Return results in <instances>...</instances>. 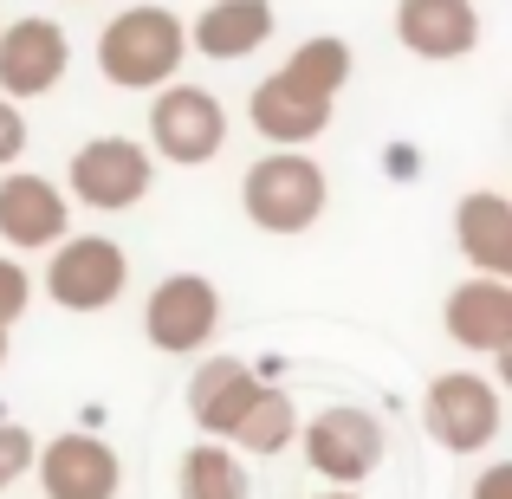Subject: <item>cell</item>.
Segmentation results:
<instances>
[{"label": "cell", "mask_w": 512, "mask_h": 499, "mask_svg": "<svg viewBox=\"0 0 512 499\" xmlns=\"http://www.w3.org/2000/svg\"><path fill=\"white\" fill-rule=\"evenodd\" d=\"M182 46H188V33H182V20H175V13H163V7H130V13H117V20L104 26L98 65H104V78H111V85L150 91V85H163L175 65H182Z\"/></svg>", "instance_id": "6da1fadb"}, {"label": "cell", "mask_w": 512, "mask_h": 499, "mask_svg": "<svg viewBox=\"0 0 512 499\" xmlns=\"http://www.w3.org/2000/svg\"><path fill=\"white\" fill-rule=\"evenodd\" d=\"M240 201H247L253 227H266V234H305L325 214V169L299 150H279L247 169Z\"/></svg>", "instance_id": "7a4b0ae2"}, {"label": "cell", "mask_w": 512, "mask_h": 499, "mask_svg": "<svg viewBox=\"0 0 512 499\" xmlns=\"http://www.w3.org/2000/svg\"><path fill=\"white\" fill-rule=\"evenodd\" d=\"M124 279H130V260H124V247L104 240V234L65 240L59 260L46 266V292L65 312H104V305L124 292Z\"/></svg>", "instance_id": "3957f363"}, {"label": "cell", "mask_w": 512, "mask_h": 499, "mask_svg": "<svg viewBox=\"0 0 512 499\" xmlns=\"http://www.w3.org/2000/svg\"><path fill=\"white\" fill-rule=\"evenodd\" d=\"M305 461L325 480H338V487H357V480H370L376 461H383V422H376L370 409L312 415V428H305Z\"/></svg>", "instance_id": "277c9868"}, {"label": "cell", "mask_w": 512, "mask_h": 499, "mask_svg": "<svg viewBox=\"0 0 512 499\" xmlns=\"http://www.w3.org/2000/svg\"><path fill=\"white\" fill-rule=\"evenodd\" d=\"M428 435L454 454H480L493 435H500V396H493L487 376H435L422 409Z\"/></svg>", "instance_id": "5b68a950"}, {"label": "cell", "mask_w": 512, "mask_h": 499, "mask_svg": "<svg viewBox=\"0 0 512 499\" xmlns=\"http://www.w3.org/2000/svg\"><path fill=\"white\" fill-rule=\"evenodd\" d=\"M221 325V292L208 286L201 273H175L150 292V312H143V331H150L156 350H201Z\"/></svg>", "instance_id": "8992f818"}, {"label": "cell", "mask_w": 512, "mask_h": 499, "mask_svg": "<svg viewBox=\"0 0 512 499\" xmlns=\"http://www.w3.org/2000/svg\"><path fill=\"white\" fill-rule=\"evenodd\" d=\"M150 137L169 163H208L214 150L227 143V117L221 98H208L201 85H169L150 111Z\"/></svg>", "instance_id": "52a82bcc"}, {"label": "cell", "mask_w": 512, "mask_h": 499, "mask_svg": "<svg viewBox=\"0 0 512 499\" xmlns=\"http://www.w3.org/2000/svg\"><path fill=\"white\" fill-rule=\"evenodd\" d=\"M72 65V39L52 20H13L0 33V91L7 98H46Z\"/></svg>", "instance_id": "ba28073f"}, {"label": "cell", "mask_w": 512, "mask_h": 499, "mask_svg": "<svg viewBox=\"0 0 512 499\" xmlns=\"http://www.w3.org/2000/svg\"><path fill=\"white\" fill-rule=\"evenodd\" d=\"M72 195L91 208H130L150 195V150L130 137H98L72 156Z\"/></svg>", "instance_id": "9c48e42d"}, {"label": "cell", "mask_w": 512, "mask_h": 499, "mask_svg": "<svg viewBox=\"0 0 512 499\" xmlns=\"http://www.w3.org/2000/svg\"><path fill=\"white\" fill-rule=\"evenodd\" d=\"M124 467L104 448L98 435H59L46 454H39V487L46 499H111Z\"/></svg>", "instance_id": "30bf717a"}, {"label": "cell", "mask_w": 512, "mask_h": 499, "mask_svg": "<svg viewBox=\"0 0 512 499\" xmlns=\"http://www.w3.org/2000/svg\"><path fill=\"white\" fill-rule=\"evenodd\" d=\"M396 33L422 59H461V52L480 46V13L474 0H402Z\"/></svg>", "instance_id": "8fae6325"}, {"label": "cell", "mask_w": 512, "mask_h": 499, "mask_svg": "<svg viewBox=\"0 0 512 499\" xmlns=\"http://www.w3.org/2000/svg\"><path fill=\"white\" fill-rule=\"evenodd\" d=\"M448 331H454V344H467V350H493V357H506V350H512V286L493 279V273L454 286Z\"/></svg>", "instance_id": "7c38bea8"}, {"label": "cell", "mask_w": 512, "mask_h": 499, "mask_svg": "<svg viewBox=\"0 0 512 499\" xmlns=\"http://www.w3.org/2000/svg\"><path fill=\"white\" fill-rule=\"evenodd\" d=\"M325 124H331V98L292 85L286 72L266 78V85L253 91V130H260V137H273L279 150H299V143H312Z\"/></svg>", "instance_id": "4fadbf2b"}, {"label": "cell", "mask_w": 512, "mask_h": 499, "mask_svg": "<svg viewBox=\"0 0 512 499\" xmlns=\"http://www.w3.org/2000/svg\"><path fill=\"white\" fill-rule=\"evenodd\" d=\"M0 234L13 247H46L65 234V195L46 175H7L0 182Z\"/></svg>", "instance_id": "5bb4252c"}, {"label": "cell", "mask_w": 512, "mask_h": 499, "mask_svg": "<svg viewBox=\"0 0 512 499\" xmlns=\"http://www.w3.org/2000/svg\"><path fill=\"white\" fill-rule=\"evenodd\" d=\"M454 234H461V253L480 273H493V279L512 273V201L506 195H493V188L467 195L454 208Z\"/></svg>", "instance_id": "9a60e30c"}, {"label": "cell", "mask_w": 512, "mask_h": 499, "mask_svg": "<svg viewBox=\"0 0 512 499\" xmlns=\"http://www.w3.org/2000/svg\"><path fill=\"white\" fill-rule=\"evenodd\" d=\"M253 370L247 363H234V357H214V363H201V376L188 383V409H195V422L208 428V435H234V422H240V409L253 402Z\"/></svg>", "instance_id": "2e32d148"}, {"label": "cell", "mask_w": 512, "mask_h": 499, "mask_svg": "<svg viewBox=\"0 0 512 499\" xmlns=\"http://www.w3.org/2000/svg\"><path fill=\"white\" fill-rule=\"evenodd\" d=\"M266 33H273V7L266 0H214L195 20V46L208 59H247L253 46H266Z\"/></svg>", "instance_id": "e0dca14e"}, {"label": "cell", "mask_w": 512, "mask_h": 499, "mask_svg": "<svg viewBox=\"0 0 512 499\" xmlns=\"http://www.w3.org/2000/svg\"><path fill=\"white\" fill-rule=\"evenodd\" d=\"M292 428H299V415H292V396L286 389H253V402L240 409V422H234V435L227 441H240V448H253V454H279L292 441Z\"/></svg>", "instance_id": "ac0fdd59"}, {"label": "cell", "mask_w": 512, "mask_h": 499, "mask_svg": "<svg viewBox=\"0 0 512 499\" xmlns=\"http://www.w3.org/2000/svg\"><path fill=\"white\" fill-rule=\"evenodd\" d=\"M182 499H247V474L227 448H188L182 454Z\"/></svg>", "instance_id": "d6986e66"}, {"label": "cell", "mask_w": 512, "mask_h": 499, "mask_svg": "<svg viewBox=\"0 0 512 499\" xmlns=\"http://www.w3.org/2000/svg\"><path fill=\"white\" fill-rule=\"evenodd\" d=\"M286 78L305 85V91H318V98H338L344 78H350V46L344 39H305V46L286 59Z\"/></svg>", "instance_id": "ffe728a7"}, {"label": "cell", "mask_w": 512, "mask_h": 499, "mask_svg": "<svg viewBox=\"0 0 512 499\" xmlns=\"http://www.w3.org/2000/svg\"><path fill=\"white\" fill-rule=\"evenodd\" d=\"M26 467H33V435L26 428H0V487H13Z\"/></svg>", "instance_id": "44dd1931"}, {"label": "cell", "mask_w": 512, "mask_h": 499, "mask_svg": "<svg viewBox=\"0 0 512 499\" xmlns=\"http://www.w3.org/2000/svg\"><path fill=\"white\" fill-rule=\"evenodd\" d=\"M26 299H33V286H26V273L13 260H0V325H13V318L26 312Z\"/></svg>", "instance_id": "7402d4cb"}, {"label": "cell", "mask_w": 512, "mask_h": 499, "mask_svg": "<svg viewBox=\"0 0 512 499\" xmlns=\"http://www.w3.org/2000/svg\"><path fill=\"white\" fill-rule=\"evenodd\" d=\"M20 150H26V124H20V111H13V104L0 98V169H7Z\"/></svg>", "instance_id": "603a6c76"}, {"label": "cell", "mask_w": 512, "mask_h": 499, "mask_svg": "<svg viewBox=\"0 0 512 499\" xmlns=\"http://www.w3.org/2000/svg\"><path fill=\"white\" fill-rule=\"evenodd\" d=\"M474 499H512V467L506 461L487 467V474H480V487H474Z\"/></svg>", "instance_id": "cb8c5ba5"}, {"label": "cell", "mask_w": 512, "mask_h": 499, "mask_svg": "<svg viewBox=\"0 0 512 499\" xmlns=\"http://www.w3.org/2000/svg\"><path fill=\"white\" fill-rule=\"evenodd\" d=\"M0 357H7V325H0Z\"/></svg>", "instance_id": "d4e9b609"}, {"label": "cell", "mask_w": 512, "mask_h": 499, "mask_svg": "<svg viewBox=\"0 0 512 499\" xmlns=\"http://www.w3.org/2000/svg\"><path fill=\"white\" fill-rule=\"evenodd\" d=\"M325 499H357V493H325Z\"/></svg>", "instance_id": "484cf974"}]
</instances>
